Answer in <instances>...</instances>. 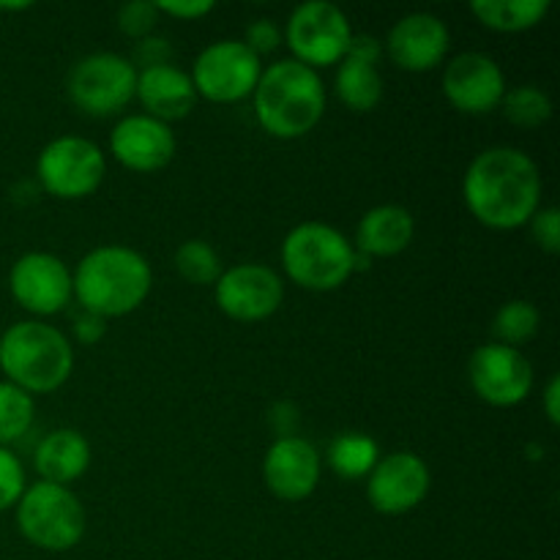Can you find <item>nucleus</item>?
I'll return each mask as SVG.
<instances>
[{"label": "nucleus", "instance_id": "nucleus-1", "mask_svg": "<svg viewBox=\"0 0 560 560\" xmlns=\"http://www.w3.org/2000/svg\"><path fill=\"white\" fill-rule=\"evenodd\" d=\"M463 200L470 217L490 230H517L541 208V170L525 151L495 145L468 164Z\"/></svg>", "mask_w": 560, "mask_h": 560}, {"label": "nucleus", "instance_id": "nucleus-2", "mask_svg": "<svg viewBox=\"0 0 560 560\" xmlns=\"http://www.w3.org/2000/svg\"><path fill=\"white\" fill-rule=\"evenodd\" d=\"M151 262L131 246H96L71 273V290L82 312H91L102 320L140 310L151 295Z\"/></svg>", "mask_w": 560, "mask_h": 560}, {"label": "nucleus", "instance_id": "nucleus-3", "mask_svg": "<svg viewBox=\"0 0 560 560\" xmlns=\"http://www.w3.org/2000/svg\"><path fill=\"white\" fill-rule=\"evenodd\" d=\"M252 96L257 124L277 140L310 135L326 113V85L320 74L293 58L262 69Z\"/></svg>", "mask_w": 560, "mask_h": 560}, {"label": "nucleus", "instance_id": "nucleus-4", "mask_svg": "<svg viewBox=\"0 0 560 560\" xmlns=\"http://www.w3.org/2000/svg\"><path fill=\"white\" fill-rule=\"evenodd\" d=\"M0 370L25 394H52L74 370V348L63 331L42 320H20L0 334Z\"/></svg>", "mask_w": 560, "mask_h": 560}, {"label": "nucleus", "instance_id": "nucleus-5", "mask_svg": "<svg viewBox=\"0 0 560 560\" xmlns=\"http://www.w3.org/2000/svg\"><path fill=\"white\" fill-rule=\"evenodd\" d=\"M353 241L326 222H301L284 235L282 268L299 288L331 293L355 273Z\"/></svg>", "mask_w": 560, "mask_h": 560}, {"label": "nucleus", "instance_id": "nucleus-6", "mask_svg": "<svg viewBox=\"0 0 560 560\" xmlns=\"http://www.w3.org/2000/svg\"><path fill=\"white\" fill-rule=\"evenodd\" d=\"M16 528L33 547L66 552L85 536V509L71 487L36 481L16 501Z\"/></svg>", "mask_w": 560, "mask_h": 560}, {"label": "nucleus", "instance_id": "nucleus-7", "mask_svg": "<svg viewBox=\"0 0 560 560\" xmlns=\"http://www.w3.org/2000/svg\"><path fill=\"white\" fill-rule=\"evenodd\" d=\"M107 159L102 148L85 137L63 135L42 148L36 159V178L49 197L82 200L102 186Z\"/></svg>", "mask_w": 560, "mask_h": 560}, {"label": "nucleus", "instance_id": "nucleus-8", "mask_svg": "<svg viewBox=\"0 0 560 560\" xmlns=\"http://www.w3.org/2000/svg\"><path fill=\"white\" fill-rule=\"evenodd\" d=\"M137 66L118 52H93L69 71V98L91 118L118 115L135 98Z\"/></svg>", "mask_w": 560, "mask_h": 560}, {"label": "nucleus", "instance_id": "nucleus-9", "mask_svg": "<svg viewBox=\"0 0 560 560\" xmlns=\"http://www.w3.org/2000/svg\"><path fill=\"white\" fill-rule=\"evenodd\" d=\"M350 38H353V27H350L348 14L328 0H310V3L295 5L284 27V42L293 52V60L315 71L323 66L342 63Z\"/></svg>", "mask_w": 560, "mask_h": 560}, {"label": "nucleus", "instance_id": "nucleus-10", "mask_svg": "<svg viewBox=\"0 0 560 560\" xmlns=\"http://www.w3.org/2000/svg\"><path fill=\"white\" fill-rule=\"evenodd\" d=\"M262 74V63L244 42L222 38L202 49L191 66V85L197 98H208L213 104H233L252 96L257 80Z\"/></svg>", "mask_w": 560, "mask_h": 560}, {"label": "nucleus", "instance_id": "nucleus-11", "mask_svg": "<svg viewBox=\"0 0 560 560\" xmlns=\"http://www.w3.org/2000/svg\"><path fill=\"white\" fill-rule=\"evenodd\" d=\"M468 377L476 397L492 408H514L534 392V366L523 350L498 342H487L474 350Z\"/></svg>", "mask_w": 560, "mask_h": 560}, {"label": "nucleus", "instance_id": "nucleus-12", "mask_svg": "<svg viewBox=\"0 0 560 560\" xmlns=\"http://www.w3.org/2000/svg\"><path fill=\"white\" fill-rule=\"evenodd\" d=\"M217 306L238 323H260L277 315L284 301V282L271 266L238 262L222 271L213 284Z\"/></svg>", "mask_w": 560, "mask_h": 560}, {"label": "nucleus", "instance_id": "nucleus-13", "mask_svg": "<svg viewBox=\"0 0 560 560\" xmlns=\"http://www.w3.org/2000/svg\"><path fill=\"white\" fill-rule=\"evenodd\" d=\"M9 290L16 304L33 317L58 315L74 299L71 271L58 255L27 252L11 266Z\"/></svg>", "mask_w": 560, "mask_h": 560}, {"label": "nucleus", "instance_id": "nucleus-14", "mask_svg": "<svg viewBox=\"0 0 560 560\" xmlns=\"http://www.w3.org/2000/svg\"><path fill=\"white\" fill-rule=\"evenodd\" d=\"M430 465L413 452H394L381 457L366 476V498L372 509L388 517L419 509L430 495Z\"/></svg>", "mask_w": 560, "mask_h": 560}, {"label": "nucleus", "instance_id": "nucleus-15", "mask_svg": "<svg viewBox=\"0 0 560 560\" xmlns=\"http://www.w3.org/2000/svg\"><path fill=\"white\" fill-rule=\"evenodd\" d=\"M443 96L465 115H487L501 107L506 74L495 58L485 52H459L443 69Z\"/></svg>", "mask_w": 560, "mask_h": 560}, {"label": "nucleus", "instance_id": "nucleus-16", "mask_svg": "<svg viewBox=\"0 0 560 560\" xmlns=\"http://www.w3.org/2000/svg\"><path fill=\"white\" fill-rule=\"evenodd\" d=\"M262 479L279 501H306L320 485V454L306 438H277L262 459Z\"/></svg>", "mask_w": 560, "mask_h": 560}, {"label": "nucleus", "instance_id": "nucleus-17", "mask_svg": "<svg viewBox=\"0 0 560 560\" xmlns=\"http://www.w3.org/2000/svg\"><path fill=\"white\" fill-rule=\"evenodd\" d=\"M173 129L151 115H126L109 131V153L131 173H159L175 156Z\"/></svg>", "mask_w": 560, "mask_h": 560}, {"label": "nucleus", "instance_id": "nucleus-18", "mask_svg": "<svg viewBox=\"0 0 560 560\" xmlns=\"http://www.w3.org/2000/svg\"><path fill=\"white\" fill-rule=\"evenodd\" d=\"M448 47H452V33L441 16L430 11H416V14L402 16L394 22L386 38V52L399 69L413 71H432L446 60Z\"/></svg>", "mask_w": 560, "mask_h": 560}, {"label": "nucleus", "instance_id": "nucleus-19", "mask_svg": "<svg viewBox=\"0 0 560 560\" xmlns=\"http://www.w3.org/2000/svg\"><path fill=\"white\" fill-rule=\"evenodd\" d=\"M135 98H140L145 115L170 124V120L186 118L195 109L197 91L184 69H178L175 63H164L137 71Z\"/></svg>", "mask_w": 560, "mask_h": 560}, {"label": "nucleus", "instance_id": "nucleus-20", "mask_svg": "<svg viewBox=\"0 0 560 560\" xmlns=\"http://www.w3.org/2000/svg\"><path fill=\"white\" fill-rule=\"evenodd\" d=\"M416 235V219L402 206H375L361 217L353 246L364 257H397Z\"/></svg>", "mask_w": 560, "mask_h": 560}, {"label": "nucleus", "instance_id": "nucleus-21", "mask_svg": "<svg viewBox=\"0 0 560 560\" xmlns=\"http://www.w3.org/2000/svg\"><path fill=\"white\" fill-rule=\"evenodd\" d=\"M33 465L42 481L69 487L91 468V443L77 430H55L38 441Z\"/></svg>", "mask_w": 560, "mask_h": 560}, {"label": "nucleus", "instance_id": "nucleus-22", "mask_svg": "<svg viewBox=\"0 0 560 560\" xmlns=\"http://www.w3.org/2000/svg\"><path fill=\"white\" fill-rule=\"evenodd\" d=\"M550 0H476L470 14L498 33H523L550 14Z\"/></svg>", "mask_w": 560, "mask_h": 560}, {"label": "nucleus", "instance_id": "nucleus-23", "mask_svg": "<svg viewBox=\"0 0 560 560\" xmlns=\"http://www.w3.org/2000/svg\"><path fill=\"white\" fill-rule=\"evenodd\" d=\"M334 93L353 113H372L383 102V77L375 66L345 58L334 77Z\"/></svg>", "mask_w": 560, "mask_h": 560}, {"label": "nucleus", "instance_id": "nucleus-24", "mask_svg": "<svg viewBox=\"0 0 560 560\" xmlns=\"http://www.w3.org/2000/svg\"><path fill=\"white\" fill-rule=\"evenodd\" d=\"M377 459H381V446L375 438L364 435V432H345V435L334 438L328 446V465L334 474L348 481L366 479Z\"/></svg>", "mask_w": 560, "mask_h": 560}, {"label": "nucleus", "instance_id": "nucleus-25", "mask_svg": "<svg viewBox=\"0 0 560 560\" xmlns=\"http://www.w3.org/2000/svg\"><path fill=\"white\" fill-rule=\"evenodd\" d=\"M541 315L534 301L514 299L506 301L492 317V342L506 345V348H520L530 342L539 331Z\"/></svg>", "mask_w": 560, "mask_h": 560}, {"label": "nucleus", "instance_id": "nucleus-26", "mask_svg": "<svg viewBox=\"0 0 560 560\" xmlns=\"http://www.w3.org/2000/svg\"><path fill=\"white\" fill-rule=\"evenodd\" d=\"M503 115L520 129H539L552 118V102L539 85H520L503 93Z\"/></svg>", "mask_w": 560, "mask_h": 560}, {"label": "nucleus", "instance_id": "nucleus-27", "mask_svg": "<svg viewBox=\"0 0 560 560\" xmlns=\"http://www.w3.org/2000/svg\"><path fill=\"white\" fill-rule=\"evenodd\" d=\"M33 416H36V402L31 394L11 386L9 381H0V446L9 448L11 443L25 438Z\"/></svg>", "mask_w": 560, "mask_h": 560}, {"label": "nucleus", "instance_id": "nucleus-28", "mask_svg": "<svg viewBox=\"0 0 560 560\" xmlns=\"http://www.w3.org/2000/svg\"><path fill=\"white\" fill-rule=\"evenodd\" d=\"M175 268H178L180 279H186L189 284H217V279L222 277V257L213 249L211 244L200 238L184 241L175 252Z\"/></svg>", "mask_w": 560, "mask_h": 560}, {"label": "nucleus", "instance_id": "nucleus-29", "mask_svg": "<svg viewBox=\"0 0 560 560\" xmlns=\"http://www.w3.org/2000/svg\"><path fill=\"white\" fill-rule=\"evenodd\" d=\"M159 22V9L156 3H148V0H131V3L120 5L118 9V27L120 33H126L129 38H148L153 33Z\"/></svg>", "mask_w": 560, "mask_h": 560}, {"label": "nucleus", "instance_id": "nucleus-30", "mask_svg": "<svg viewBox=\"0 0 560 560\" xmlns=\"http://www.w3.org/2000/svg\"><path fill=\"white\" fill-rule=\"evenodd\" d=\"M25 468L11 448L0 446V512H9L25 492Z\"/></svg>", "mask_w": 560, "mask_h": 560}, {"label": "nucleus", "instance_id": "nucleus-31", "mask_svg": "<svg viewBox=\"0 0 560 560\" xmlns=\"http://www.w3.org/2000/svg\"><path fill=\"white\" fill-rule=\"evenodd\" d=\"M530 233L534 241L539 244V249H545L547 255H558L560 252V213L558 208H539L530 219Z\"/></svg>", "mask_w": 560, "mask_h": 560}, {"label": "nucleus", "instance_id": "nucleus-32", "mask_svg": "<svg viewBox=\"0 0 560 560\" xmlns=\"http://www.w3.org/2000/svg\"><path fill=\"white\" fill-rule=\"evenodd\" d=\"M244 44L252 49V52L260 58V55H268L273 52V49L282 44V31H279L277 25H273L271 20H255L249 22V27H246V36H244Z\"/></svg>", "mask_w": 560, "mask_h": 560}, {"label": "nucleus", "instance_id": "nucleus-33", "mask_svg": "<svg viewBox=\"0 0 560 560\" xmlns=\"http://www.w3.org/2000/svg\"><path fill=\"white\" fill-rule=\"evenodd\" d=\"M159 14H167L173 20H200V16L211 14V0H156Z\"/></svg>", "mask_w": 560, "mask_h": 560}, {"label": "nucleus", "instance_id": "nucleus-34", "mask_svg": "<svg viewBox=\"0 0 560 560\" xmlns=\"http://www.w3.org/2000/svg\"><path fill=\"white\" fill-rule=\"evenodd\" d=\"M345 58L355 60V63L375 66L377 69V63H381V58H383V42H377L375 36H370V33H359V36L353 33Z\"/></svg>", "mask_w": 560, "mask_h": 560}, {"label": "nucleus", "instance_id": "nucleus-35", "mask_svg": "<svg viewBox=\"0 0 560 560\" xmlns=\"http://www.w3.org/2000/svg\"><path fill=\"white\" fill-rule=\"evenodd\" d=\"M170 55H173V49H170V42H164V38L148 36L137 44V66H142V69L170 63Z\"/></svg>", "mask_w": 560, "mask_h": 560}, {"label": "nucleus", "instance_id": "nucleus-36", "mask_svg": "<svg viewBox=\"0 0 560 560\" xmlns=\"http://www.w3.org/2000/svg\"><path fill=\"white\" fill-rule=\"evenodd\" d=\"M71 334H74V339L80 345H96L98 339L107 334V320H102V317L91 315V312H80V315L74 317V326H71Z\"/></svg>", "mask_w": 560, "mask_h": 560}, {"label": "nucleus", "instance_id": "nucleus-37", "mask_svg": "<svg viewBox=\"0 0 560 560\" xmlns=\"http://www.w3.org/2000/svg\"><path fill=\"white\" fill-rule=\"evenodd\" d=\"M541 399H545V413H547V421H550L552 427L560 424V377L552 375L550 381H547L545 392H541Z\"/></svg>", "mask_w": 560, "mask_h": 560}, {"label": "nucleus", "instance_id": "nucleus-38", "mask_svg": "<svg viewBox=\"0 0 560 560\" xmlns=\"http://www.w3.org/2000/svg\"><path fill=\"white\" fill-rule=\"evenodd\" d=\"M31 3H0V11H27Z\"/></svg>", "mask_w": 560, "mask_h": 560}]
</instances>
